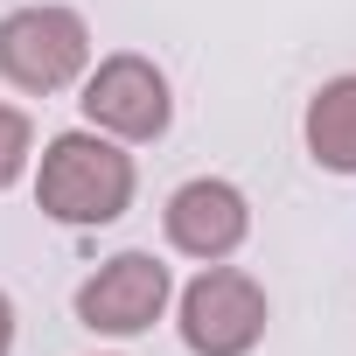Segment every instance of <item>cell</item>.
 <instances>
[{"label": "cell", "mask_w": 356, "mask_h": 356, "mask_svg": "<svg viewBox=\"0 0 356 356\" xmlns=\"http://www.w3.org/2000/svg\"><path fill=\"white\" fill-rule=\"evenodd\" d=\"M133 154L98 133V126H77V133H56L42 147V168H35V203L42 217L70 224V231H98V224H119L133 210Z\"/></svg>", "instance_id": "1"}, {"label": "cell", "mask_w": 356, "mask_h": 356, "mask_svg": "<svg viewBox=\"0 0 356 356\" xmlns=\"http://www.w3.org/2000/svg\"><path fill=\"white\" fill-rule=\"evenodd\" d=\"M91 70V22L77 8H56V0H35V8H15L0 22V77L29 98L70 91Z\"/></svg>", "instance_id": "2"}, {"label": "cell", "mask_w": 356, "mask_h": 356, "mask_svg": "<svg viewBox=\"0 0 356 356\" xmlns=\"http://www.w3.org/2000/svg\"><path fill=\"white\" fill-rule=\"evenodd\" d=\"M266 286L238 266H203L189 286H182V342L189 356H252L266 342Z\"/></svg>", "instance_id": "3"}, {"label": "cell", "mask_w": 356, "mask_h": 356, "mask_svg": "<svg viewBox=\"0 0 356 356\" xmlns=\"http://www.w3.org/2000/svg\"><path fill=\"white\" fill-rule=\"evenodd\" d=\"M84 126L112 133V140H161L168 119H175V98H168V77L154 56L140 49H119V56H98L84 70Z\"/></svg>", "instance_id": "4"}, {"label": "cell", "mask_w": 356, "mask_h": 356, "mask_svg": "<svg viewBox=\"0 0 356 356\" xmlns=\"http://www.w3.org/2000/svg\"><path fill=\"white\" fill-rule=\"evenodd\" d=\"M175 300V273L154 252H119L77 286V321L91 335H147Z\"/></svg>", "instance_id": "5"}, {"label": "cell", "mask_w": 356, "mask_h": 356, "mask_svg": "<svg viewBox=\"0 0 356 356\" xmlns=\"http://www.w3.org/2000/svg\"><path fill=\"white\" fill-rule=\"evenodd\" d=\"M161 224H168V245L182 259L217 266V259H231L252 238V203H245L238 182H224V175H196V182H182L168 196Z\"/></svg>", "instance_id": "6"}, {"label": "cell", "mask_w": 356, "mask_h": 356, "mask_svg": "<svg viewBox=\"0 0 356 356\" xmlns=\"http://www.w3.org/2000/svg\"><path fill=\"white\" fill-rule=\"evenodd\" d=\"M300 133H307L314 168H328V175H356V77H328V84L307 98Z\"/></svg>", "instance_id": "7"}, {"label": "cell", "mask_w": 356, "mask_h": 356, "mask_svg": "<svg viewBox=\"0 0 356 356\" xmlns=\"http://www.w3.org/2000/svg\"><path fill=\"white\" fill-rule=\"evenodd\" d=\"M29 154H35V126H29V112H22V105H0V189L22 182Z\"/></svg>", "instance_id": "8"}, {"label": "cell", "mask_w": 356, "mask_h": 356, "mask_svg": "<svg viewBox=\"0 0 356 356\" xmlns=\"http://www.w3.org/2000/svg\"><path fill=\"white\" fill-rule=\"evenodd\" d=\"M0 356H15V300L0 293Z\"/></svg>", "instance_id": "9"}]
</instances>
